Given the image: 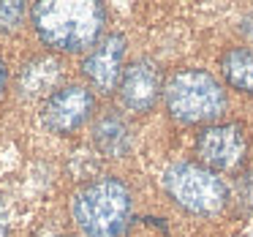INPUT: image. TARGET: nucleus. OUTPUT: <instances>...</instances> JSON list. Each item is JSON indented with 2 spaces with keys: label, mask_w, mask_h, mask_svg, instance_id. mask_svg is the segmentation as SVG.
<instances>
[{
  "label": "nucleus",
  "mask_w": 253,
  "mask_h": 237,
  "mask_svg": "<svg viewBox=\"0 0 253 237\" xmlns=\"http://www.w3.org/2000/svg\"><path fill=\"white\" fill-rule=\"evenodd\" d=\"M220 74L231 90L253 95V47H229L220 55Z\"/></svg>",
  "instance_id": "9b49d317"
},
{
  "label": "nucleus",
  "mask_w": 253,
  "mask_h": 237,
  "mask_svg": "<svg viewBox=\"0 0 253 237\" xmlns=\"http://www.w3.org/2000/svg\"><path fill=\"white\" fill-rule=\"evenodd\" d=\"M60 77H63V71L55 57H49V55L30 57L17 77V93H19V98H44L46 101L57 90L55 85L60 82Z\"/></svg>",
  "instance_id": "1a4fd4ad"
},
{
  "label": "nucleus",
  "mask_w": 253,
  "mask_h": 237,
  "mask_svg": "<svg viewBox=\"0 0 253 237\" xmlns=\"http://www.w3.org/2000/svg\"><path fill=\"white\" fill-rule=\"evenodd\" d=\"M164 88H166V79L158 63L150 60V57H136L123 71V79L117 85V95H120V104L128 112L144 115L158 104V98L164 95Z\"/></svg>",
  "instance_id": "0eeeda50"
},
{
  "label": "nucleus",
  "mask_w": 253,
  "mask_h": 237,
  "mask_svg": "<svg viewBox=\"0 0 253 237\" xmlns=\"http://www.w3.org/2000/svg\"><path fill=\"white\" fill-rule=\"evenodd\" d=\"M25 14H28V6L19 3V0L0 3V33H14L25 22Z\"/></svg>",
  "instance_id": "f8f14e48"
},
{
  "label": "nucleus",
  "mask_w": 253,
  "mask_h": 237,
  "mask_svg": "<svg viewBox=\"0 0 253 237\" xmlns=\"http://www.w3.org/2000/svg\"><path fill=\"white\" fill-rule=\"evenodd\" d=\"M126 36L123 33H109L84 55L82 60V74L90 82V88L98 93H112L117 90L126 71Z\"/></svg>",
  "instance_id": "6e6552de"
},
{
  "label": "nucleus",
  "mask_w": 253,
  "mask_h": 237,
  "mask_svg": "<svg viewBox=\"0 0 253 237\" xmlns=\"http://www.w3.org/2000/svg\"><path fill=\"white\" fill-rule=\"evenodd\" d=\"M68 237H74V235H68Z\"/></svg>",
  "instance_id": "dca6fc26"
},
{
  "label": "nucleus",
  "mask_w": 253,
  "mask_h": 237,
  "mask_svg": "<svg viewBox=\"0 0 253 237\" xmlns=\"http://www.w3.org/2000/svg\"><path fill=\"white\" fill-rule=\"evenodd\" d=\"M199 164L212 172H231L248 155V131L240 123H212L196 134L193 142Z\"/></svg>",
  "instance_id": "423d86ee"
},
{
  "label": "nucleus",
  "mask_w": 253,
  "mask_h": 237,
  "mask_svg": "<svg viewBox=\"0 0 253 237\" xmlns=\"http://www.w3.org/2000/svg\"><path fill=\"white\" fill-rule=\"evenodd\" d=\"M131 188L115 175L84 183L71 196V218L82 237H123L131 224Z\"/></svg>",
  "instance_id": "f03ea898"
},
{
  "label": "nucleus",
  "mask_w": 253,
  "mask_h": 237,
  "mask_svg": "<svg viewBox=\"0 0 253 237\" xmlns=\"http://www.w3.org/2000/svg\"><path fill=\"white\" fill-rule=\"evenodd\" d=\"M95 112V95L87 85H63L41 104L39 120L55 137H68L87 126Z\"/></svg>",
  "instance_id": "39448f33"
},
{
  "label": "nucleus",
  "mask_w": 253,
  "mask_h": 237,
  "mask_svg": "<svg viewBox=\"0 0 253 237\" xmlns=\"http://www.w3.org/2000/svg\"><path fill=\"white\" fill-rule=\"evenodd\" d=\"M0 237H8V215L3 204H0Z\"/></svg>",
  "instance_id": "2eb2a0df"
},
{
  "label": "nucleus",
  "mask_w": 253,
  "mask_h": 237,
  "mask_svg": "<svg viewBox=\"0 0 253 237\" xmlns=\"http://www.w3.org/2000/svg\"><path fill=\"white\" fill-rule=\"evenodd\" d=\"M93 144L106 158H126L133 150V131L120 112H104L93 123Z\"/></svg>",
  "instance_id": "9d476101"
},
{
  "label": "nucleus",
  "mask_w": 253,
  "mask_h": 237,
  "mask_svg": "<svg viewBox=\"0 0 253 237\" xmlns=\"http://www.w3.org/2000/svg\"><path fill=\"white\" fill-rule=\"evenodd\" d=\"M240 33H242V36H245V39L253 44V11H248L245 17L240 19Z\"/></svg>",
  "instance_id": "ddd939ff"
},
{
  "label": "nucleus",
  "mask_w": 253,
  "mask_h": 237,
  "mask_svg": "<svg viewBox=\"0 0 253 237\" xmlns=\"http://www.w3.org/2000/svg\"><path fill=\"white\" fill-rule=\"evenodd\" d=\"M164 104L171 120L182 126H212L226 112L229 98L207 68H177L166 79Z\"/></svg>",
  "instance_id": "7ed1b4c3"
},
{
  "label": "nucleus",
  "mask_w": 253,
  "mask_h": 237,
  "mask_svg": "<svg viewBox=\"0 0 253 237\" xmlns=\"http://www.w3.org/2000/svg\"><path fill=\"white\" fill-rule=\"evenodd\" d=\"M164 191L191 215H218L229 202V186L204 164L177 161L164 172Z\"/></svg>",
  "instance_id": "20e7f679"
},
{
  "label": "nucleus",
  "mask_w": 253,
  "mask_h": 237,
  "mask_svg": "<svg viewBox=\"0 0 253 237\" xmlns=\"http://www.w3.org/2000/svg\"><path fill=\"white\" fill-rule=\"evenodd\" d=\"M6 90H8V66H6V60L0 57V101H3Z\"/></svg>",
  "instance_id": "4468645a"
},
{
  "label": "nucleus",
  "mask_w": 253,
  "mask_h": 237,
  "mask_svg": "<svg viewBox=\"0 0 253 237\" xmlns=\"http://www.w3.org/2000/svg\"><path fill=\"white\" fill-rule=\"evenodd\" d=\"M30 22L52 52H84L104 39L106 8L98 0H41L30 8Z\"/></svg>",
  "instance_id": "f257e3e1"
}]
</instances>
